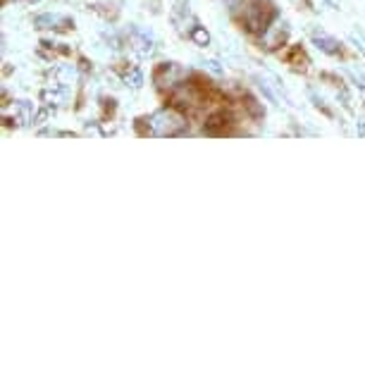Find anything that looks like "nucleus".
<instances>
[{"label":"nucleus","instance_id":"17","mask_svg":"<svg viewBox=\"0 0 365 365\" xmlns=\"http://www.w3.org/2000/svg\"><path fill=\"white\" fill-rule=\"evenodd\" d=\"M327 3H329V5H334V8H339V5H341V0H327Z\"/></svg>","mask_w":365,"mask_h":365},{"label":"nucleus","instance_id":"15","mask_svg":"<svg viewBox=\"0 0 365 365\" xmlns=\"http://www.w3.org/2000/svg\"><path fill=\"white\" fill-rule=\"evenodd\" d=\"M241 3H244V0H225V5H227L230 10H237Z\"/></svg>","mask_w":365,"mask_h":365},{"label":"nucleus","instance_id":"9","mask_svg":"<svg viewBox=\"0 0 365 365\" xmlns=\"http://www.w3.org/2000/svg\"><path fill=\"white\" fill-rule=\"evenodd\" d=\"M60 22H65L63 17H58V15H41L34 19V24H36V29H53L55 24H60Z\"/></svg>","mask_w":365,"mask_h":365},{"label":"nucleus","instance_id":"13","mask_svg":"<svg viewBox=\"0 0 365 365\" xmlns=\"http://www.w3.org/2000/svg\"><path fill=\"white\" fill-rule=\"evenodd\" d=\"M205 67H208V70L212 72V74H225V67H220V63H215V60H210V63H205Z\"/></svg>","mask_w":365,"mask_h":365},{"label":"nucleus","instance_id":"8","mask_svg":"<svg viewBox=\"0 0 365 365\" xmlns=\"http://www.w3.org/2000/svg\"><path fill=\"white\" fill-rule=\"evenodd\" d=\"M191 41H194L196 46H208L210 43V34L205 31L201 24H194V26H191Z\"/></svg>","mask_w":365,"mask_h":365},{"label":"nucleus","instance_id":"14","mask_svg":"<svg viewBox=\"0 0 365 365\" xmlns=\"http://www.w3.org/2000/svg\"><path fill=\"white\" fill-rule=\"evenodd\" d=\"M351 77H354V81H356V84L361 86L363 91H365V74H363V72H351Z\"/></svg>","mask_w":365,"mask_h":365},{"label":"nucleus","instance_id":"16","mask_svg":"<svg viewBox=\"0 0 365 365\" xmlns=\"http://www.w3.org/2000/svg\"><path fill=\"white\" fill-rule=\"evenodd\" d=\"M358 134H361V136H365V120H361V122H358Z\"/></svg>","mask_w":365,"mask_h":365},{"label":"nucleus","instance_id":"12","mask_svg":"<svg viewBox=\"0 0 365 365\" xmlns=\"http://www.w3.org/2000/svg\"><path fill=\"white\" fill-rule=\"evenodd\" d=\"M351 41H354L356 48H361V53L365 55V36L363 34H351Z\"/></svg>","mask_w":365,"mask_h":365},{"label":"nucleus","instance_id":"6","mask_svg":"<svg viewBox=\"0 0 365 365\" xmlns=\"http://www.w3.org/2000/svg\"><path fill=\"white\" fill-rule=\"evenodd\" d=\"M132 43H134V51L139 55H153V38H150L148 31H139V29H132Z\"/></svg>","mask_w":365,"mask_h":365},{"label":"nucleus","instance_id":"11","mask_svg":"<svg viewBox=\"0 0 365 365\" xmlns=\"http://www.w3.org/2000/svg\"><path fill=\"white\" fill-rule=\"evenodd\" d=\"M308 93H311V98H313V103H315V108H318V110H322V113H325L327 117H332V110H329V108L325 106V101H322V98H318V96H315L313 91H308Z\"/></svg>","mask_w":365,"mask_h":365},{"label":"nucleus","instance_id":"1","mask_svg":"<svg viewBox=\"0 0 365 365\" xmlns=\"http://www.w3.org/2000/svg\"><path fill=\"white\" fill-rule=\"evenodd\" d=\"M148 132L155 136H179L187 132V120L175 108H160L148 117Z\"/></svg>","mask_w":365,"mask_h":365},{"label":"nucleus","instance_id":"4","mask_svg":"<svg viewBox=\"0 0 365 365\" xmlns=\"http://www.w3.org/2000/svg\"><path fill=\"white\" fill-rule=\"evenodd\" d=\"M182 77H184V72L179 70L177 65H172V63L163 65L160 70H158V74H155L158 84H160V86H168V88L177 86V84H182Z\"/></svg>","mask_w":365,"mask_h":365},{"label":"nucleus","instance_id":"2","mask_svg":"<svg viewBox=\"0 0 365 365\" xmlns=\"http://www.w3.org/2000/svg\"><path fill=\"white\" fill-rule=\"evenodd\" d=\"M274 19H277V10L270 5V0H251L244 10V24L249 31H265Z\"/></svg>","mask_w":365,"mask_h":365},{"label":"nucleus","instance_id":"7","mask_svg":"<svg viewBox=\"0 0 365 365\" xmlns=\"http://www.w3.org/2000/svg\"><path fill=\"white\" fill-rule=\"evenodd\" d=\"M15 110H17L15 120H19L22 125H29V122L34 120V106H31L29 101H19L17 106H15Z\"/></svg>","mask_w":365,"mask_h":365},{"label":"nucleus","instance_id":"18","mask_svg":"<svg viewBox=\"0 0 365 365\" xmlns=\"http://www.w3.org/2000/svg\"><path fill=\"white\" fill-rule=\"evenodd\" d=\"M26 3H38V0H26Z\"/></svg>","mask_w":365,"mask_h":365},{"label":"nucleus","instance_id":"5","mask_svg":"<svg viewBox=\"0 0 365 365\" xmlns=\"http://www.w3.org/2000/svg\"><path fill=\"white\" fill-rule=\"evenodd\" d=\"M313 34V43L320 48L322 53H327V55H341V43L336 38H332V36H327L325 31H318V29H313L311 31Z\"/></svg>","mask_w":365,"mask_h":365},{"label":"nucleus","instance_id":"10","mask_svg":"<svg viewBox=\"0 0 365 365\" xmlns=\"http://www.w3.org/2000/svg\"><path fill=\"white\" fill-rule=\"evenodd\" d=\"M125 81H127V84H132L134 88H139L143 84V77H141L139 70H134V67H132V70L125 74Z\"/></svg>","mask_w":365,"mask_h":365},{"label":"nucleus","instance_id":"3","mask_svg":"<svg viewBox=\"0 0 365 365\" xmlns=\"http://www.w3.org/2000/svg\"><path fill=\"white\" fill-rule=\"evenodd\" d=\"M287 36H289V24L274 19V22L263 31V46L267 48V51H274V48H279L282 43H284Z\"/></svg>","mask_w":365,"mask_h":365}]
</instances>
